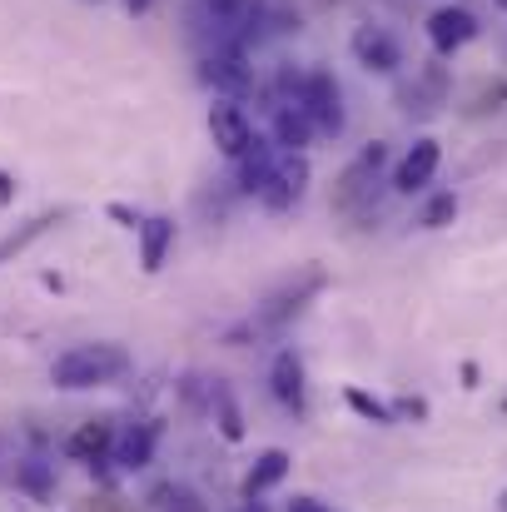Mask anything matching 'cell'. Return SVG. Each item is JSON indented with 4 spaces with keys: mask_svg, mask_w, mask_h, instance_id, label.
<instances>
[{
    "mask_svg": "<svg viewBox=\"0 0 507 512\" xmlns=\"http://www.w3.org/2000/svg\"><path fill=\"white\" fill-rule=\"evenodd\" d=\"M105 214H110V219H120V224H125V229H140V214H135V209H130V204H110V209H105Z\"/></svg>",
    "mask_w": 507,
    "mask_h": 512,
    "instance_id": "24",
    "label": "cell"
},
{
    "mask_svg": "<svg viewBox=\"0 0 507 512\" xmlns=\"http://www.w3.org/2000/svg\"><path fill=\"white\" fill-rule=\"evenodd\" d=\"M289 463H294V458H289L284 448H269V453H259V463L244 473V488H239V493H244V498H259V493H269L274 483H284V478H289Z\"/></svg>",
    "mask_w": 507,
    "mask_h": 512,
    "instance_id": "16",
    "label": "cell"
},
{
    "mask_svg": "<svg viewBox=\"0 0 507 512\" xmlns=\"http://www.w3.org/2000/svg\"><path fill=\"white\" fill-rule=\"evenodd\" d=\"M348 50H353V60H358L368 75H393V70L403 65V45H398V35L383 30V25H358L353 40H348Z\"/></svg>",
    "mask_w": 507,
    "mask_h": 512,
    "instance_id": "7",
    "label": "cell"
},
{
    "mask_svg": "<svg viewBox=\"0 0 507 512\" xmlns=\"http://www.w3.org/2000/svg\"><path fill=\"white\" fill-rule=\"evenodd\" d=\"M453 219H458V194H453V189L433 194V199L423 204V214H418V224H423V229H448Z\"/></svg>",
    "mask_w": 507,
    "mask_h": 512,
    "instance_id": "20",
    "label": "cell"
},
{
    "mask_svg": "<svg viewBox=\"0 0 507 512\" xmlns=\"http://www.w3.org/2000/svg\"><path fill=\"white\" fill-rule=\"evenodd\" d=\"M155 438H160V428H155V423H130L125 433H115L110 458H115L125 473H140V468L155 458Z\"/></svg>",
    "mask_w": 507,
    "mask_h": 512,
    "instance_id": "13",
    "label": "cell"
},
{
    "mask_svg": "<svg viewBox=\"0 0 507 512\" xmlns=\"http://www.w3.org/2000/svg\"><path fill=\"white\" fill-rule=\"evenodd\" d=\"M110 443H115V428H110L105 418H95V423H85V428L65 443V453H70V458H100V453H110Z\"/></svg>",
    "mask_w": 507,
    "mask_h": 512,
    "instance_id": "18",
    "label": "cell"
},
{
    "mask_svg": "<svg viewBox=\"0 0 507 512\" xmlns=\"http://www.w3.org/2000/svg\"><path fill=\"white\" fill-rule=\"evenodd\" d=\"M130 373V348L125 343H70L55 363H50V383L65 393H85V388H105L120 383Z\"/></svg>",
    "mask_w": 507,
    "mask_h": 512,
    "instance_id": "1",
    "label": "cell"
},
{
    "mask_svg": "<svg viewBox=\"0 0 507 512\" xmlns=\"http://www.w3.org/2000/svg\"><path fill=\"white\" fill-rule=\"evenodd\" d=\"M214 418H219V433H224L229 443L244 438V418H239V408H234V393L219 388V378H214Z\"/></svg>",
    "mask_w": 507,
    "mask_h": 512,
    "instance_id": "19",
    "label": "cell"
},
{
    "mask_svg": "<svg viewBox=\"0 0 507 512\" xmlns=\"http://www.w3.org/2000/svg\"><path fill=\"white\" fill-rule=\"evenodd\" d=\"M468 40H478V15L468 10V5H438L433 15H428V45H433V55H458Z\"/></svg>",
    "mask_w": 507,
    "mask_h": 512,
    "instance_id": "6",
    "label": "cell"
},
{
    "mask_svg": "<svg viewBox=\"0 0 507 512\" xmlns=\"http://www.w3.org/2000/svg\"><path fill=\"white\" fill-rule=\"evenodd\" d=\"M20 488H30L35 498H50V473H45V463H25V468H20Z\"/></svg>",
    "mask_w": 507,
    "mask_h": 512,
    "instance_id": "23",
    "label": "cell"
},
{
    "mask_svg": "<svg viewBox=\"0 0 507 512\" xmlns=\"http://www.w3.org/2000/svg\"><path fill=\"white\" fill-rule=\"evenodd\" d=\"M343 398H348V408H353V413H363L368 423H393V418H398V413H393L388 403H378V398H368L363 388H348Z\"/></svg>",
    "mask_w": 507,
    "mask_h": 512,
    "instance_id": "21",
    "label": "cell"
},
{
    "mask_svg": "<svg viewBox=\"0 0 507 512\" xmlns=\"http://www.w3.org/2000/svg\"><path fill=\"white\" fill-rule=\"evenodd\" d=\"M498 10H503V15H507V0H498Z\"/></svg>",
    "mask_w": 507,
    "mask_h": 512,
    "instance_id": "28",
    "label": "cell"
},
{
    "mask_svg": "<svg viewBox=\"0 0 507 512\" xmlns=\"http://www.w3.org/2000/svg\"><path fill=\"white\" fill-rule=\"evenodd\" d=\"M140 269L145 274H160L169 259V249H174V219L165 214H150V219H140Z\"/></svg>",
    "mask_w": 507,
    "mask_h": 512,
    "instance_id": "14",
    "label": "cell"
},
{
    "mask_svg": "<svg viewBox=\"0 0 507 512\" xmlns=\"http://www.w3.org/2000/svg\"><path fill=\"white\" fill-rule=\"evenodd\" d=\"M269 393L289 408V413H304L309 403V388H304V358L294 348H279L274 363H269Z\"/></svg>",
    "mask_w": 507,
    "mask_h": 512,
    "instance_id": "11",
    "label": "cell"
},
{
    "mask_svg": "<svg viewBox=\"0 0 507 512\" xmlns=\"http://www.w3.org/2000/svg\"><path fill=\"white\" fill-rule=\"evenodd\" d=\"M219 95H249L254 90V70H249V50H234V45H214L204 55V70H199Z\"/></svg>",
    "mask_w": 507,
    "mask_h": 512,
    "instance_id": "8",
    "label": "cell"
},
{
    "mask_svg": "<svg viewBox=\"0 0 507 512\" xmlns=\"http://www.w3.org/2000/svg\"><path fill=\"white\" fill-rule=\"evenodd\" d=\"M383 160H388V150L373 140L348 170H343V179H338V194H334V204L338 209H358V199H368L373 194V179H378V170H383Z\"/></svg>",
    "mask_w": 507,
    "mask_h": 512,
    "instance_id": "10",
    "label": "cell"
},
{
    "mask_svg": "<svg viewBox=\"0 0 507 512\" xmlns=\"http://www.w3.org/2000/svg\"><path fill=\"white\" fill-rule=\"evenodd\" d=\"M274 140H254L249 145V155H239L234 160V184H239V194H254L259 199V189H264V179L274 170Z\"/></svg>",
    "mask_w": 507,
    "mask_h": 512,
    "instance_id": "15",
    "label": "cell"
},
{
    "mask_svg": "<svg viewBox=\"0 0 507 512\" xmlns=\"http://www.w3.org/2000/svg\"><path fill=\"white\" fill-rule=\"evenodd\" d=\"M498 503H503V512H507V493H503V498H498Z\"/></svg>",
    "mask_w": 507,
    "mask_h": 512,
    "instance_id": "29",
    "label": "cell"
},
{
    "mask_svg": "<svg viewBox=\"0 0 507 512\" xmlns=\"http://www.w3.org/2000/svg\"><path fill=\"white\" fill-rule=\"evenodd\" d=\"M269 115H274V145L279 150H309V140L319 135L314 120L304 115V105H294V100H274Z\"/></svg>",
    "mask_w": 507,
    "mask_h": 512,
    "instance_id": "12",
    "label": "cell"
},
{
    "mask_svg": "<svg viewBox=\"0 0 507 512\" xmlns=\"http://www.w3.org/2000/svg\"><path fill=\"white\" fill-rule=\"evenodd\" d=\"M309 179H314L309 155H304V150H284V155L274 160L269 179H264V189H259V204L274 209V214H284V209H294V204L309 194Z\"/></svg>",
    "mask_w": 507,
    "mask_h": 512,
    "instance_id": "3",
    "label": "cell"
},
{
    "mask_svg": "<svg viewBox=\"0 0 507 512\" xmlns=\"http://www.w3.org/2000/svg\"><path fill=\"white\" fill-rule=\"evenodd\" d=\"M324 284H329V274H324L319 264H314V269H299L289 284H279V289L254 309V319H249L244 329H234V334H229V343L244 339V334H254V339H259V334H284V329H289L309 304H314V294H319Z\"/></svg>",
    "mask_w": 507,
    "mask_h": 512,
    "instance_id": "2",
    "label": "cell"
},
{
    "mask_svg": "<svg viewBox=\"0 0 507 512\" xmlns=\"http://www.w3.org/2000/svg\"><path fill=\"white\" fill-rule=\"evenodd\" d=\"M299 105H304V115L314 120L319 135H343V125H348V115H343V90H338V80L329 70H309V75H304Z\"/></svg>",
    "mask_w": 507,
    "mask_h": 512,
    "instance_id": "5",
    "label": "cell"
},
{
    "mask_svg": "<svg viewBox=\"0 0 507 512\" xmlns=\"http://www.w3.org/2000/svg\"><path fill=\"white\" fill-rule=\"evenodd\" d=\"M160 512H209L204 508V498L194 493V488H184V483H174L160 493Z\"/></svg>",
    "mask_w": 507,
    "mask_h": 512,
    "instance_id": "22",
    "label": "cell"
},
{
    "mask_svg": "<svg viewBox=\"0 0 507 512\" xmlns=\"http://www.w3.org/2000/svg\"><path fill=\"white\" fill-rule=\"evenodd\" d=\"M438 165H443V145H438L433 135L413 140V145H408V155H403V160H398V170H393V189H398V194H423V189L433 184Z\"/></svg>",
    "mask_w": 507,
    "mask_h": 512,
    "instance_id": "9",
    "label": "cell"
},
{
    "mask_svg": "<svg viewBox=\"0 0 507 512\" xmlns=\"http://www.w3.org/2000/svg\"><path fill=\"white\" fill-rule=\"evenodd\" d=\"M10 194H15V184H10V174H0V204H10Z\"/></svg>",
    "mask_w": 507,
    "mask_h": 512,
    "instance_id": "26",
    "label": "cell"
},
{
    "mask_svg": "<svg viewBox=\"0 0 507 512\" xmlns=\"http://www.w3.org/2000/svg\"><path fill=\"white\" fill-rule=\"evenodd\" d=\"M60 219H65V209H45V214H35L25 229H10V234L0 239V264H5V259H15V254H25V249H30L40 234H50Z\"/></svg>",
    "mask_w": 507,
    "mask_h": 512,
    "instance_id": "17",
    "label": "cell"
},
{
    "mask_svg": "<svg viewBox=\"0 0 507 512\" xmlns=\"http://www.w3.org/2000/svg\"><path fill=\"white\" fill-rule=\"evenodd\" d=\"M289 512H329V508H324L319 498H294V503H289Z\"/></svg>",
    "mask_w": 507,
    "mask_h": 512,
    "instance_id": "25",
    "label": "cell"
},
{
    "mask_svg": "<svg viewBox=\"0 0 507 512\" xmlns=\"http://www.w3.org/2000/svg\"><path fill=\"white\" fill-rule=\"evenodd\" d=\"M150 5H155V0H125V10H130V15H145Z\"/></svg>",
    "mask_w": 507,
    "mask_h": 512,
    "instance_id": "27",
    "label": "cell"
},
{
    "mask_svg": "<svg viewBox=\"0 0 507 512\" xmlns=\"http://www.w3.org/2000/svg\"><path fill=\"white\" fill-rule=\"evenodd\" d=\"M209 140H214V150H219L229 165H234L239 155H249V145L259 140L249 110H244L234 95H219V100L209 105Z\"/></svg>",
    "mask_w": 507,
    "mask_h": 512,
    "instance_id": "4",
    "label": "cell"
}]
</instances>
